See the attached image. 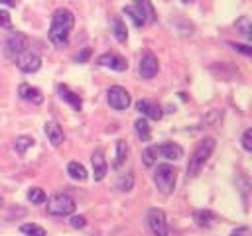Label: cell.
Returning a JSON list of instances; mask_svg holds the SVG:
<instances>
[{"label":"cell","mask_w":252,"mask_h":236,"mask_svg":"<svg viewBox=\"0 0 252 236\" xmlns=\"http://www.w3.org/2000/svg\"><path fill=\"white\" fill-rule=\"evenodd\" d=\"M234 28H236V30H238L246 39H250V37H252V26H250V18H248V16H240V18L236 20Z\"/></svg>","instance_id":"d4e9b609"},{"label":"cell","mask_w":252,"mask_h":236,"mask_svg":"<svg viewBox=\"0 0 252 236\" xmlns=\"http://www.w3.org/2000/svg\"><path fill=\"white\" fill-rule=\"evenodd\" d=\"M232 47H234V49H238V51H242L244 55H250V53H252V49H250L248 45H238V43H232Z\"/></svg>","instance_id":"e575fe53"},{"label":"cell","mask_w":252,"mask_h":236,"mask_svg":"<svg viewBox=\"0 0 252 236\" xmlns=\"http://www.w3.org/2000/svg\"><path fill=\"white\" fill-rule=\"evenodd\" d=\"M16 65H18V69L22 73H35L41 67V57H39L37 51H33V49L28 47L24 53H20L16 57Z\"/></svg>","instance_id":"52a82bcc"},{"label":"cell","mask_w":252,"mask_h":236,"mask_svg":"<svg viewBox=\"0 0 252 236\" xmlns=\"http://www.w3.org/2000/svg\"><path fill=\"white\" fill-rule=\"evenodd\" d=\"M45 136L51 142V146H59L63 142V130L57 122H45Z\"/></svg>","instance_id":"e0dca14e"},{"label":"cell","mask_w":252,"mask_h":236,"mask_svg":"<svg viewBox=\"0 0 252 236\" xmlns=\"http://www.w3.org/2000/svg\"><path fill=\"white\" fill-rule=\"evenodd\" d=\"M59 96H61L65 102H69V106H71L73 110H81V106H83L81 96H79L77 92H73L67 85H59Z\"/></svg>","instance_id":"2e32d148"},{"label":"cell","mask_w":252,"mask_h":236,"mask_svg":"<svg viewBox=\"0 0 252 236\" xmlns=\"http://www.w3.org/2000/svg\"><path fill=\"white\" fill-rule=\"evenodd\" d=\"M193 220H195L199 226H205V228H209V226H213V222L217 220V216H215L211 210H207V208H201V210H195V212H193Z\"/></svg>","instance_id":"ac0fdd59"},{"label":"cell","mask_w":252,"mask_h":236,"mask_svg":"<svg viewBox=\"0 0 252 236\" xmlns=\"http://www.w3.org/2000/svg\"><path fill=\"white\" fill-rule=\"evenodd\" d=\"M158 155H159L158 146H148V148L144 149V153H142V161H144V165H146V167H154L156 161H158Z\"/></svg>","instance_id":"cb8c5ba5"},{"label":"cell","mask_w":252,"mask_h":236,"mask_svg":"<svg viewBox=\"0 0 252 236\" xmlns=\"http://www.w3.org/2000/svg\"><path fill=\"white\" fill-rule=\"evenodd\" d=\"M20 96L24 98V100H28V102H32V104H41L43 102V94H41V90L39 88H35V87H30V85H20Z\"/></svg>","instance_id":"9a60e30c"},{"label":"cell","mask_w":252,"mask_h":236,"mask_svg":"<svg viewBox=\"0 0 252 236\" xmlns=\"http://www.w3.org/2000/svg\"><path fill=\"white\" fill-rule=\"evenodd\" d=\"M159 71V63H158V57L154 53H144L142 59H140V75L144 79H154Z\"/></svg>","instance_id":"9c48e42d"},{"label":"cell","mask_w":252,"mask_h":236,"mask_svg":"<svg viewBox=\"0 0 252 236\" xmlns=\"http://www.w3.org/2000/svg\"><path fill=\"white\" fill-rule=\"evenodd\" d=\"M47 212L53 216H69L75 212V201L67 193H55L47 201Z\"/></svg>","instance_id":"277c9868"},{"label":"cell","mask_w":252,"mask_h":236,"mask_svg":"<svg viewBox=\"0 0 252 236\" xmlns=\"http://www.w3.org/2000/svg\"><path fill=\"white\" fill-rule=\"evenodd\" d=\"M181 2H185V4H189V2H193V0H181Z\"/></svg>","instance_id":"8d00e7d4"},{"label":"cell","mask_w":252,"mask_h":236,"mask_svg":"<svg viewBox=\"0 0 252 236\" xmlns=\"http://www.w3.org/2000/svg\"><path fill=\"white\" fill-rule=\"evenodd\" d=\"M28 47H30V41H28V37H26L22 31H14V33H10L8 39H6V55H8L10 59H14V61H16V57H18L20 53H24Z\"/></svg>","instance_id":"ba28073f"},{"label":"cell","mask_w":252,"mask_h":236,"mask_svg":"<svg viewBox=\"0 0 252 236\" xmlns=\"http://www.w3.org/2000/svg\"><path fill=\"white\" fill-rule=\"evenodd\" d=\"M67 173H69V177L75 179V181H85V179H87V169H85V165L79 163V161H71V163L67 165Z\"/></svg>","instance_id":"7402d4cb"},{"label":"cell","mask_w":252,"mask_h":236,"mask_svg":"<svg viewBox=\"0 0 252 236\" xmlns=\"http://www.w3.org/2000/svg\"><path fill=\"white\" fill-rule=\"evenodd\" d=\"M230 236H250V228L248 226H238L230 232Z\"/></svg>","instance_id":"d6a6232c"},{"label":"cell","mask_w":252,"mask_h":236,"mask_svg":"<svg viewBox=\"0 0 252 236\" xmlns=\"http://www.w3.org/2000/svg\"><path fill=\"white\" fill-rule=\"evenodd\" d=\"M112 33H114V37L120 41V43H126V39H128V28H126V24L122 22V18H114L112 20Z\"/></svg>","instance_id":"ffe728a7"},{"label":"cell","mask_w":252,"mask_h":236,"mask_svg":"<svg viewBox=\"0 0 252 236\" xmlns=\"http://www.w3.org/2000/svg\"><path fill=\"white\" fill-rule=\"evenodd\" d=\"M75 26V16L69 8H57L51 16V26H49V39L53 45L63 47L69 41L71 30Z\"/></svg>","instance_id":"6da1fadb"},{"label":"cell","mask_w":252,"mask_h":236,"mask_svg":"<svg viewBox=\"0 0 252 236\" xmlns=\"http://www.w3.org/2000/svg\"><path fill=\"white\" fill-rule=\"evenodd\" d=\"M122 12H124L132 22H134V26H136V28H142V26H144V20H142V16L138 14V10H136L134 6H124V10H122Z\"/></svg>","instance_id":"f1b7e54d"},{"label":"cell","mask_w":252,"mask_h":236,"mask_svg":"<svg viewBox=\"0 0 252 236\" xmlns=\"http://www.w3.org/2000/svg\"><path fill=\"white\" fill-rule=\"evenodd\" d=\"M98 65L108 67V69H112V71H126V69H128L126 59L120 57V55H116V53H104V55H100V57H98Z\"/></svg>","instance_id":"7c38bea8"},{"label":"cell","mask_w":252,"mask_h":236,"mask_svg":"<svg viewBox=\"0 0 252 236\" xmlns=\"http://www.w3.org/2000/svg\"><path fill=\"white\" fill-rule=\"evenodd\" d=\"M154 183H156V187L163 195L173 193L175 191V183H177V171H175V167H171L169 163L158 165V169L154 173Z\"/></svg>","instance_id":"3957f363"},{"label":"cell","mask_w":252,"mask_h":236,"mask_svg":"<svg viewBox=\"0 0 252 236\" xmlns=\"http://www.w3.org/2000/svg\"><path fill=\"white\" fill-rule=\"evenodd\" d=\"M91 163H93V177L94 181H102L106 171H108V165H106V159H104V153L100 148H96L91 155Z\"/></svg>","instance_id":"8fae6325"},{"label":"cell","mask_w":252,"mask_h":236,"mask_svg":"<svg viewBox=\"0 0 252 236\" xmlns=\"http://www.w3.org/2000/svg\"><path fill=\"white\" fill-rule=\"evenodd\" d=\"M33 144H35V140H33L32 136H18L14 148H16V151H18L20 155H24L30 148H33Z\"/></svg>","instance_id":"603a6c76"},{"label":"cell","mask_w":252,"mask_h":236,"mask_svg":"<svg viewBox=\"0 0 252 236\" xmlns=\"http://www.w3.org/2000/svg\"><path fill=\"white\" fill-rule=\"evenodd\" d=\"M215 138H203L199 144H197V148L193 149V153H191V157H189V163H187V177H195L203 167H205V163L209 161V157H211V153H213V149H215Z\"/></svg>","instance_id":"7a4b0ae2"},{"label":"cell","mask_w":252,"mask_h":236,"mask_svg":"<svg viewBox=\"0 0 252 236\" xmlns=\"http://www.w3.org/2000/svg\"><path fill=\"white\" fill-rule=\"evenodd\" d=\"M116 187H118L122 193H128V191H132V187H134V175H132V173H122V175L118 177V183H116Z\"/></svg>","instance_id":"484cf974"},{"label":"cell","mask_w":252,"mask_h":236,"mask_svg":"<svg viewBox=\"0 0 252 236\" xmlns=\"http://www.w3.org/2000/svg\"><path fill=\"white\" fill-rule=\"evenodd\" d=\"M136 110H138L144 118H152V120H161V116H163L161 106H159L158 102H154V100H146V98L136 102Z\"/></svg>","instance_id":"30bf717a"},{"label":"cell","mask_w":252,"mask_h":236,"mask_svg":"<svg viewBox=\"0 0 252 236\" xmlns=\"http://www.w3.org/2000/svg\"><path fill=\"white\" fill-rule=\"evenodd\" d=\"M69 222H71V226H73V228H83V226L87 224V218L79 214V216H71V220H69Z\"/></svg>","instance_id":"4dcf8cb0"},{"label":"cell","mask_w":252,"mask_h":236,"mask_svg":"<svg viewBox=\"0 0 252 236\" xmlns=\"http://www.w3.org/2000/svg\"><path fill=\"white\" fill-rule=\"evenodd\" d=\"M106 98H108V104L114 108V110H126L130 104H132V98H130V92L124 88V87H110L106 90Z\"/></svg>","instance_id":"5b68a950"},{"label":"cell","mask_w":252,"mask_h":236,"mask_svg":"<svg viewBox=\"0 0 252 236\" xmlns=\"http://www.w3.org/2000/svg\"><path fill=\"white\" fill-rule=\"evenodd\" d=\"M0 2H2V4H8V6H14V4H16L14 0H0Z\"/></svg>","instance_id":"d590c367"},{"label":"cell","mask_w":252,"mask_h":236,"mask_svg":"<svg viewBox=\"0 0 252 236\" xmlns=\"http://www.w3.org/2000/svg\"><path fill=\"white\" fill-rule=\"evenodd\" d=\"M128 159V144L124 140H118L116 142V157H114V169H120L124 165V161Z\"/></svg>","instance_id":"44dd1931"},{"label":"cell","mask_w":252,"mask_h":236,"mask_svg":"<svg viewBox=\"0 0 252 236\" xmlns=\"http://www.w3.org/2000/svg\"><path fill=\"white\" fill-rule=\"evenodd\" d=\"M134 130H136V134H138V138L142 140V142H150V138H152V130H150V124H148V118H138L136 122H134Z\"/></svg>","instance_id":"d6986e66"},{"label":"cell","mask_w":252,"mask_h":236,"mask_svg":"<svg viewBox=\"0 0 252 236\" xmlns=\"http://www.w3.org/2000/svg\"><path fill=\"white\" fill-rule=\"evenodd\" d=\"M146 222L156 236H167V218L161 208H150L146 214Z\"/></svg>","instance_id":"8992f818"},{"label":"cell","mask_w":252,"mask_h":236,"mask_svg":"<svg viewBox=\"0 0 252 236\" xmlns=\"http://www.w3.org/2000/svg\"><path fill=\"white\" fill-rule=\"evenodd\" d=\"M242 148L246 151H252V130L250 128L244 130V134H242Z\"/></svg>","instance_id":"f546056e"},{"label":"cell","mask_w":252,"mask_h":236,"mask_svg":"<svg viewBox=\"0 0 252 236\" xmlns=\"http://www.w3.org/2000/svg\"><path fill=\"white\" fill-rule=\"evenodd\" d=\"M0 28H10V14L0 8Z\"/></svg>","instance_id":"1f68e13d"},{"label":"cell","mask_w":252,"mask_h":236,"mask_svg":"<svg viewBox=\"0 0 252 236\" xmlns=\"http://www.w3.org/2000/svg\"><path fill=\"white\" fill-rule=\"evenodd\" d=\"M28 201H30L32 205H41V203L47 201V197H45L43 189H39V187H32V189L28 191Z\"/></svg>","instance_id":"4316f807"},{"label":"cell","mask_w":252,"mask_h":236,"mask_svg":"<svg viewBox=\"0 0 252 236\" xmlns=\"http://www.w3.org/2000/svg\"><path fill=\"white\" fill-rule=\"evenodd\" d=\"M158 151L161 157L169 159V161H175V159H181L183 157V148L175 142H165L161 146H158Z\"/></svg>","instance_id":"5bb4252c"},{"label":"cell","mask_w":252,"mask_h":236,"mask_svg":"<svg viewBox=\"0 0 252 236\" xmlns=\"http://www.w3.org/2000/svg\"><path fill=\"white\" fill-rule=\"evenodd\" d=\"M134 8H136L138 14L142 16L144 24H156V22H158L156 10H154V6H152L150 0H134Z\"/></svg>","instance_id":"4fadbf2b"},{"label":"cell","mask_w":252,"mask_h":236,"mask_svg":"<svg viewBox=\"0 0 252 236\" xmlns=\"http://www.w3.org/2000/svg\"><path fill=\"white\" fill-rule=\"evenodd\" d=\"M20 232L26 234V236H45V230H43L39 224H33V222L22 224V226H20Z\"/></svg>","instance_id":"83f0119b"},{"label":"cell","mask_w":252,"mask_h":236,"mask_svg":"<svg viewBox=\"0 0 252 236\" xmlns=\"http://www.w3.org/2000/svg\"><path fill=\"white\" fill-rule=\"evenodd\" d=\"M89 55H91V49H89V47H85V49L81 51V55H77V61H79V63H85V61L89 59Z\"/></svg>","instance_id":"836d02e7"}]
</instances>
